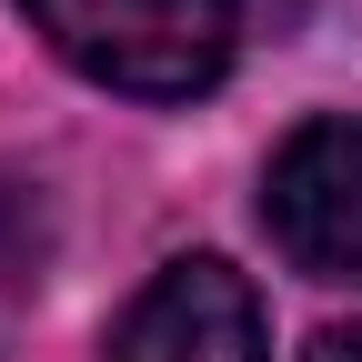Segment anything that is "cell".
Masks as SVG:
<instances>
[{
    "mask_svg": "<svg viewBox=\"0 0 362 362\" xmlns=\"http://www.w3.org/2000/svg\"><path fill=\"white\" fill-rule=\"evenodd\" d=\"M21 21L121 101H202L242 51L232 0H21Z\"/></svg>",
    "mask_w": 362,
    "mask_h": 362,
    "instance_id": "obj_1",
    "label": "cell"
},
{
    "mask_svg": "<svg viewBox=\"0 0 362 362\" xmlns=\"http://www.w3.org/2000/svg\"><path fill=\"white\" fill-rule=\"evenodd\" d=\"M262 232L302 282H362V121L312 111L262 171Z\"/></svg>",
    "mask_w": 362,
    "mask_h": 362,
    "instance_id": "obj_2",
    "label": "cell"
},
{
    "mask_svg": "<svg viewBox=\"0 0 362 362\" xmlns=\"http://www.w3.org/2000/svg\"><path fill=\"white\" fill-rule=\"evenodd\" d=\"M111 362H272L262 292L221 252L161 262L151 282L131 292V312L111 322Z\"/></svg>",
    "mask_w": 362,
    "mask_h": 362,
    "instance_id": "obj_3",
    "label": "cell"
},
{
    "mask_svg": "<svg viewBox=\"0 0 362 362\" xmlns=\"http://www.w3.org/2000/svg\"><path fill=\"white\" fill-rule=\"evenodd\" d=\"M302 362H362V322H332V332H312Z\"/></svg>",
    "mask_w": 362,
    "mask_h": 362,
    "instance_id": "obj_4",
    "label": "cell"
}]
</instances>
